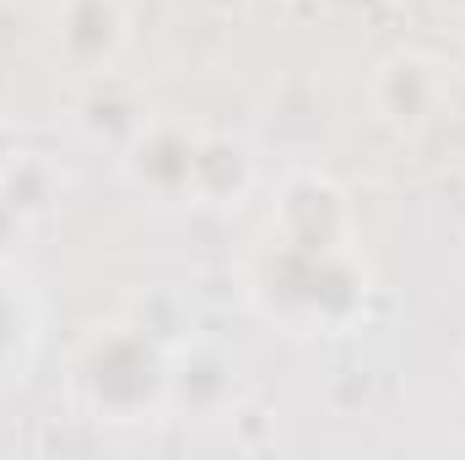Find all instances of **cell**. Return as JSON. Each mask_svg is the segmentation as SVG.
<instances>
[{
	"instance_id": "obj_1",
	"label": "cell",
	"mask_w": 465,
	"mask_h": 460,
	"mask_svg": "<svg viewBox=\"0 0 465 460\" xmlns=\"http://www.w3.org/2000/svg\"><path fill=\"white\" fill-rule=\"evenodd\" d=\"M82 363H98V368H114V374H119V336H109V342L98 336V342H93V352H87ZM135 385L146 390V385H157V379H135ZM141 390H130V395H114V379H109V390H98V406H109V412H130V406H141V401H146Z\"/></svg>"
},
{
	"instance_id": "obj_2",
	"label": "cell",
	"mask_w": 465,
	"mask_h": 460,
	"mask_svg": "<svg viewBox=\"0 0 465 460\" xmlns=\"http://www.w3.org/2000/svg\"><path fill=\"white\" fill-rule=\"evenodd\" d=\"M27 325H22V315H16V304H11V293H5V282H0V368L16 357V336H22ZM5 379V374H0Z\"/></svg>"
}]
</instances>
